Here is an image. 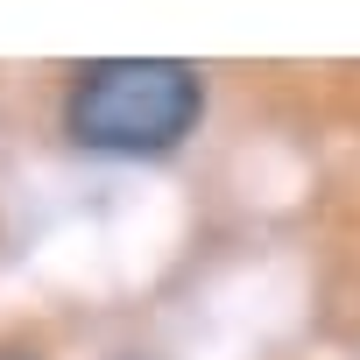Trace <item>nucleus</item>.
Wrapping results in <instances>:
<instances>
[{"label":"nucleus","mask_w":360,"mask_h":360,"mask_svg":"<svg viewBox=\"0 0 360 360\" xmlns=\"http://www.w3.org/2000/svg\"><path fill=\"white\" fill-rule=\"evenodd\" d=\"M205 113V78L184 57H99L71 71L64 92V127L92 155H169Z\"/></svg>","instance_id":"1"},{"label":"nucleus","mask_w":360,"mask_h":360,"mask_svg":"<svg viewBox=\"0 0 360 360\" xmlns=\"http://www.w3.org/2000/svg\"><path fill=\"white\" fill-rule=\"evenodd\" d=\"M0 360H36V353H15V346H0Z\"/></svg>","instance_id":"2"}]
</instances>
